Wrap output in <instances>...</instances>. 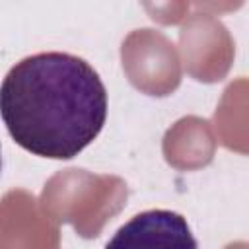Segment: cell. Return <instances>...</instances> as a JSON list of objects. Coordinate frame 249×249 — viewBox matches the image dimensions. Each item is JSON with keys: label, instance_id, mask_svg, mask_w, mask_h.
<instances>
[{"label": "cell", "instance_id": "1", "mask_svg": "<svg viewBox=\"0 0 249 249\" xmlns=\"http://www.w3.org/2000/svg\"><path fill=\"white\" fill-rule=\"evenodd\" d=\"M0 117L23 150L70 160L101 132L107 91L84 58L39 53L16 62L2 80Z\"/></svg>", "mask_w": 249, "mask_h": 249}, {"label": "cell", "instance_id": "2", "mask_svg": "<svg viewBox=\"0 0 249 249\" xmlns=\"http://www.w3.org/2000/svg\"><path fill=\"white\" fill-rule=\"evenodd\" d=\"M105 249H198V243L181 214L158 208L121 226Z\"/></svg>", "mask_w": 249, "mask_h": 249}, {"label": "cell", "instance_id": "3", "mask_svg": "<svg viewBox=\"0 0 249 249\" xmlns=\"http://www.w3.org/2000/svg\"><path fill=\"white\" fill-rule=\"evenodd\" d=\"M0 173H2V148H0Z\"/></svg>", "mask_w": 249, "mask_h": 249}]
</instances>
